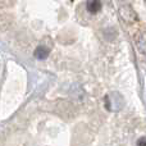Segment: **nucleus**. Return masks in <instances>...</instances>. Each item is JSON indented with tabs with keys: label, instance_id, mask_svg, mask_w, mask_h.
Instances as JSON below:
<instances>
[{
	"label": "nucleus",
	"instance_id": "5",
	"mask_svg": "<svg viewBox=\"0 0 146 146\" xmlns=\"http://www.w3.org/2000/svg\"><path fill=\"white\" fill-rule=\"evenodd\" d=\"M137 146H146V137H141L137 141Z\"/></svg>",
	"mask_w": 146,
	"mask_h": 146
},
{
	"label": "nucleus",
	"instance_id": "2",
	"mask_svg": "<svg viewBox=\"0 0 146 146\" xmlns=\"http://www.w3.org/2000/svg\"><path fill=\"white\" fill-rule=\"evenodd\" d=\"M133 40H135V44H136L137 50L146 56V31L137 30L133 35Z\"/></svg>",
	"mask_w": 146,
	"mask_h": 146
},
{
	"label": "nucleus",
	"instance_id": "1",
	"mask_svg": "<svg viewBox=\"0 0 146 146\" xmlns=\"http://www.w3.org/2000/svg\"><path fill=\"white\" fill-rule=\"evenodd\" d=\"M119 13H121V17L123 18V21L128 25H133L139 21L136 12L131 8V5H122L121 9H119Z\"/></svg>",
	"mask_w": 146,
	"mask_h": 146
},
{
	"label": "nucleus",
	"instance_id": "3",
	"mask_svg": "<svg viewBox=\"0 0 146 146\" xmlns=\"http://www.w3.org/2000/svg\"><path fill=\"white\" fill-rule=\"evenodd\" d=\"M86 7H87V12H90L91 14H96L101 9V3L100 0H88Z\"/></svg>",
	"mask_w": 146,
	"mask_h": 146
},
{
	"label": "nucleus",
	"instance_id": "4",
	"mask_svg": "<svg viewBox=\"0 0 146 146\" xmlns=\"http://www.w3.org/2000/svg\"><path fill=\"white\" fill-rule=\"evenodd\" d=\"M35 56L37 59H46L48 58V55H49V49L48 48H45V46H42V45H40V46H37V48L35 49Z\"/></svg>",
	"mask_w": 146,
	"mask_h": 146
},
{
	"label": "nucleus",
	"instance_id": "6",
	"mask_svg": "<svg viewBox=\"0 0 146 146\" xmlns=\"http://www.w3.org/2000/svg\"><path fill=\"white\" fill-rule=\"evenodd\" d=\"M121 1H123V3H128V1H131V0H121Z\"/></svg>",
	"mask_w": 146,
	"mask_h": 146
}]
</instances>
